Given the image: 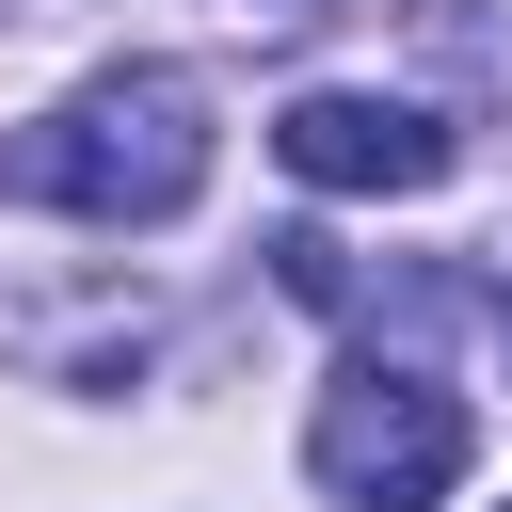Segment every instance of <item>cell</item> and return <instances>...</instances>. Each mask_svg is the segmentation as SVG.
Returning <instances> with one entry per match:
<instances>
[{
	"label": "cell",
	"instance_id": "cell-1",
	"mask_svg": "<svg viewBox=\"0 0 512 512\" xmlns=\"http://www.w3.org/2000/svg\"><path fill=\"white\" fill-rule=\"evenodd\" d=\"M16 176H32L48 208H80V224H176V208L208 192V96H192L176 64H112V80H80V96L16 144Z\"/></svg>",
	"mask_w": 512,
	"mask_h": 512
},
{
	"label": "cell",
	"instance_id": "cell-2",
	"mask_svg": "<svg viewBox=\"0 0 512 512\" xmlns=\"http://www.w3.org/2000/svg\"><path fill=\"white\" fill-rule=\"evenodd\" d=\"M304 464L336 512H432L464 480V400L416 384V368H336L320 416H304Z\"/></svg>",
	"mask_w": 512,
	"mask_h": 512
},
{
	"label": "cell",
	"instance_id": "cell-3",
	"mask_svg": "<svg viewBox=\"0 0 512 512\" xmlns=\"http://www.w3.org/2000/svg\"><path fill=\"white\" fill-rule=\"evenodd\" d=\"M272 160L304 192H432L448 176V128L416 96H288L272 112Z\"/></svg>",
	"mask_w": 512,
	"mask_h": 512
},
{
	"label": "cell",
	"instance_id": "cell-4",
	"mask_svg": "<svg viewBox=\"0 0 512 512\" xmlns=\"http://www.w3.org/2000/svg\"><path fill=\"white\" fill-rule=\"evenodd\" d=\"M496 320H512V304H496Z\"/></svg>",
	"mask_w": 512,
	"mask_h": 512
}]
</instances>
